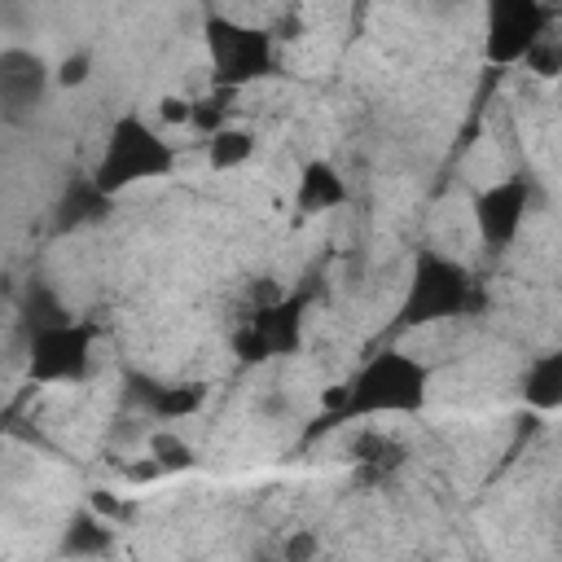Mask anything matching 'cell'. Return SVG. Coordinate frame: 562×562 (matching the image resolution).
<instances>
[{"label":"cell","mask_w":562,"mask_h":562,"mask_svg":"<svg viewBox=\"0 0 562 562\" xmlns=\"http://www.w3.org/2000/svg\"><path fill=\"white\" fill-rule=\"evenodd\" d=\"M171 162H176L171 140H162L149 123H140L136 114H127V119H119V123L110 127L105 149H101L97 171H92V184L110 198V193H123L127 184L167 176Z\"/></svg>","instance_id":"6da1fadb"},{"label":"cell","mask_w":562,"mask_h":562,"mask_svg":"<svg viewBox=\"0 0 562 562\" xmlns=\"http://www.w3.org/2000/svg\"><path fill=\"white\" fill-rule=\"evenodd\" d=\"M426 364L408 351H382L373 356L347 386V413L356 417H400L422 408L426 400Z\"/></svg>","instance_id":"7a4b0ae2"},{"label":"cell","mask_w":562,"mask_h":562,"mask_svg":"<svg viewBox=\"0 0 562 562\" xmlns=\"http://www.w3.org/2000/svg\"><path fill=\"white\" fill-rule=\"evenodd\" d=\"M470 303V277L461 263L426 255L417 263V277L408 285L404 299V325H430V321H448L461 316V307Z\"/></svg>","instance_id":"3957f363"},{"label":"cell","mask_w":562,"mask_h":562,"mask_svg":"<svg viewBox=\"0 0 562 562\" xmlns=\"http://www.w3.org/2000/svg\"><path fill=\"white\" fill-rule=\"evenodd\" d=\"M549 0H487V57L501 66L522 61V53L553 31Z\"/></svg>","instance_id":"277c9868"},{"label":"cell","mask_w":562,"mask_h":562,"mask_svg":"<svg viewBox=\"0 0 562 562\" xmlns=\"http://www.w3.org/2000/svg\"><path fill=\"white\" fill-rule=\"evenodd\" d=\"M206 44H211V61H215L220 79H228V83L259 79L272 66V35L241 26L233 18H215L206 26Z\"/></svg>","instance_id":"5b68a950"},{"label":"cell","mask_w":562,"mask_h":562,"mask_svg":"<svg viewBox=\"0 0 562 562\" xmlns=\"http://www.w3.org/2000/svg\"><path fill=\"white\" fill-rule=\"evenodd\" d=\"M88 351L92 342L79 325H66V321L44 325L31 342V373L40 382H75L88 369Z\"/></svg>","instance_id":"8992f818"},{"label":"cell","mask_w":562,"mask_h":562,"mask_svg":"<svg viewBox=\"0 0 562 562\" xmlns=\"http://www.w3.org/2000/svg\"><path fill=\"white\" fill-rule=\"evenodd\" d=\"M527 206H531V193L522 180H496L492 189L479 193L474 202V220H479V233L487 246H509L522 224H527Z\"/></svg>","instance_id":"52a82bcc"},{"label":"cell","mask_w":562,"mask_h":562,"mask_svg":"<svg viewBox=\"0 0 562 562\" xmlns=\"http://www.w3.org/2000/svg\"><path fill=\"white\" fill-rule=\"evenodd\" d=\"M44 88H48V66L40 53H31V48L0 53V110L4 114L35 110L44 101Z\"/></svg>","instance_id":"ba28073f"},{"label":"cell","mask_w":562,"mask_h":562,"mask_svg":"<svg viewBox=\"0 0 562 562\" xmlns=\"http://www.w3.org/2000/svg\"><path fill=\"white\" fill-rule=\"evenodd\" d=\"M342 198H347V184H342L338 167H329L325 158H316V162H307V167L299 171L294 202H299L303 215H325V211L342 206Z\"/></svg>","instance_id":"9c48e42d"},{"label":"cell","mask_w":562,"mask_h":562,"mask_svg":"<svg viewBox=\"0 0 562 562\" xmlns=\"http://www.w3.org/2000/svg\"><path fill=\"white\" fill-rule=\"evenodd\" d=\"M347 452H351V461H356L364 474H373V479H382V474H391V470L404 465V443H400L395 435L378 430V426H364V430L351 439Z\"/></svg>","instance_id":"30bf717a"},{"label":"cell","mask_w":562,"mask_h":562,"mask_svg":"<svg viewBox=\"0 0 562 562\" xmlns=\"http://www.w3.org/2000/svg\"><path fill=\"white\" fill-rule=\"evenodd\" d=\"M255 158V132L250 127H237V123H224L206 136V162L215 171H237Z\"/></svg>","instance_id":"8fae6325"},{"label":"cell","mask_w":562,"mask_h":562,"mask_svg":"<svg viewBox=\"0 0 562 562\" xmlns=\"http://www.w3.org/2000/svg\"><path fill=\"white\" fill-rule=\"evenodd\" d=\"M527 404H536V408H558L562 404V356L558 351H544L540 360H531L527 364Z\"/></svg>","instance_id":"7c38bea8"},{"label":"cell","mask_w":562,"mask_h":562,"mask_svg":"<svg viewBox=\"0 0 562 562\" xmlns=\"http://www.w3.org/2000/svg\"><path fill=\"white\" fill-rule=\"evenodd\" d=\"M202 404V386H154V395H149V408L158 413V417H184V413H193Z\"/></svg>","instance_id":"4fadbf2b"},{"label":"cell","mask_w":562,"mask_h":562,"mask_svg":"<svg viewBox=\"0 0 562 562\" xmlns=\"http://www.w3.org/2000/svg\"><path fill=\"white\" fill-rule=\"evenodd\" d=\"M522 61H527V70H536L540 79H553V75L562 70V44H558V35L544 31V35L522 53Z\"/></svg>","instance_id":"5bb4252c"},{"label":"cell","mask_w":562,"mask_h":562,"mask_svg":"<svg viewBox=\"0 0 562 562\" xmlns=\"http://www.w3.org/2000/svg\"><path fill=\"white\" fill-rule=\"evenodd\" d=\"M70 553H105L110 549V522L101 518H79V527L66 536Z\"/></svg>","instance_id":"9a60e30c"},{"label":"cell","mask_w":562,"mask_h":562,"mask_svg":"<svg viewBox=\"0 0 562 562\" xmlns=\"http://www.w3.org/2000/svg\"><path fill=\"white\" fill-rule=\"evenodd\" d=\"M158 119H162L167 127H189V123H193V97L167 92V97L158 101Z\"/></svg>","instance_id":"2e32d148"},{"label":"cell","mask_w":562,"mask_h":562,"mask_svg":"<svg viewBox=\"0 0 562 562\" xmlns=\"http://www.w3.org/2000/svg\"><path fill=\"white\" fill-rule=\"evenodd\" d=\"M149 452L158 457L162 470H171V465H189V448H184V439H176V435H154Z\"/></svg>","instance_id":"e0dca14e"},{"label":"cell","mask_w":562,"mask_h":562,"mask_svg":"<svg viewBox=\"0 0 562 562\" xmlns=\"http://www.w3.org/2000/svg\"><path fill=\"white\" fill-rule=\"evenodd\" d=\"M88 70H92V61H88V53H75V57H66V61L57 66V75H53V79H57L61 88H79V83L88 79Z\"/></svg>","instance_id":"ac0fdd59"}]
</instances>
